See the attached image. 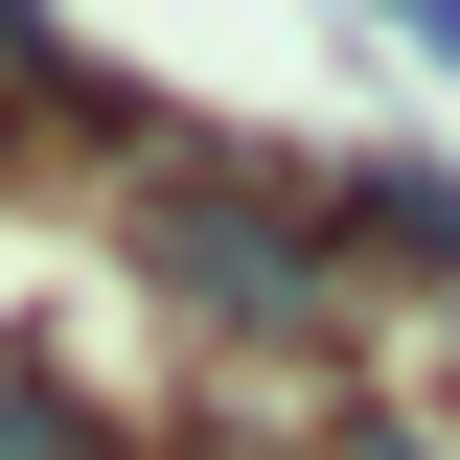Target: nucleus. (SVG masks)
Masks as SVG:
<instances>
[{"label":"nucleus","instance_id":"7ed1b4c3","mask_svg":"<svg viewBox=\"0 0 460 460\" xmlns=\"http://www.w3.org/2000/svg\"><path fill=\"white\" fill-rule=\"evenodd\" d=\"M0 460H115V414L69 392V368H0Z\"/></svg>","mask_w":460,"mask_h":460},{"label":"nucleus","instance_id":"f03ea898","mask_svg":"<svg viewBox=\"0 0 460 460\" xmlns=\"http://www.w3.org/2000/svg\"><path fill=\"white\" fill-rule=\"evenodd\" d=\"M345 208H368V253H414V277H460V184H438V162H368Z\"/></svg>","mask_w":460,"mask_h":460},{"label":"nucleus","instance_id":"20e7f679","mask_svg":"<svg viewBox=\"0 0 460 460\" xmlns=\"http://www.w3.org/2000/svg\"><path fill=\"white\" fill-rule=\"evenodd\" d=\"M368 23H392V47H414V69H460V0H368Z\"/></svg>","mask_w":460,"mask_h":460},{"label":"nucleus","instance_id":"39448f33","mask_svg":"<svg viewBox=\"0 0 460 460\" xmlns=\"http://www.w3.org/2000/svg\"><path fill=\"white\" fill-rule=\"evenodd\" d=\"M368 460H438V438H368Z\"/></svg>","mask_w":460,"mask_h":460},{"label":"nucleus","instance_id":"f257e3e1","mask_svg":"<svg viewBox=\"0 0 460 460\" xmlns=\"http://www.w3.org/2000/svg\"><path fill=\"white\" fill-rule=\"evenodd\" d=\"M162 277L208 299V323L299 345V323H323V230H277V184H162Z\"/></svg>","mask_w":460,"mask_h":460}]
</instances>
